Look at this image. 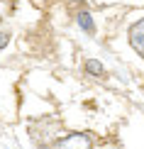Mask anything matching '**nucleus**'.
Instances as JSON below:
<instances>
[{
  "mask_svg": "<svg viewBox=\"0 0 144 149\" xmlns=\"http://www.w3.org/2000/svg\"><path fill=\"white\" fill-rule=\"evenodd\" d=\"M61 134H64V127H61V122L56 120V117H51V115H42L29 125V137L34 139V144L39 149H49Z\"/></svg>",
  "mask_w": 144,
  "mask_h": 149,
  "instance_id": "nucleus-1",
  "label": "nucleus"
},
{
  "mask_svg": "<svg viewBox=\"0 0 144 149\" xmlns=\"http://www.w3.org/2000/svg\"><path fill=\"white\" fill-rule=\"evenodd\" d=\"M49 149H95V142L88 132H64Z\"/></svg>",
  "mask_w": 144,
  "mask_h": 149,
  "instance_id": "nucleus-2",
  "label": "nucleus"
},
{
  "mask_svg": "<svg viewBox=\"0 0 144 149\" xmlns=\"http://www.w3.org/2000/svg\"><path fill=\"white\" fill-rule=\"evenodd\" d=\"M129 44H132V49L144 59V17L132 22V27H129Z\"/></svg>",
  "mask_w": 144,
  "mask_h": 149,
  "instance_id": "nucleus-3",
  "label": "nucleus"
},
{
  "mask_svg": "<svg viewBox=\"0 0 144 149\" xmlns=\"http://www.w3.org/2000/svg\"><path fill=\"white\" fill-rule=\"evenodd\" d=\"M76 24H78L81 32H86L88 37L95 34V20H93V15H90L88 10H78L76 12Z\"/></svg>",
  "mask_w": 144,
  "mask_h": 149,
  "instance_id": "nucleus-4",
  "label": "nucleus"
},
{
  "mask_svg": "<svg viewBox=\"0 0 144 149\" xmlns=\"http://www.w3.org/2000/svg\"><path fill=\"white\" fill-rule=\"evenodd\" d=\"M83 71H86V76H90V78H105V66L100 64L98 59H86V64H83Z\"/></svg>",
  "mask_w": 144,
  "mask_h": 149,
  "instance_id": "nucleus-5",
  "label": "nucleus"
},
{
  "mask_svg": "<svg viewBox=\"0 0 144 149\" xmlns=\"http://www.w3.org/2000/svg\"><path fill=\"white\" fill-rule=\"evenodd\" d=\"M10 37H12L10 32H0V52H3V49L10 44Z\"/></svg>",
  "mask_w": 144,
  "mask_h": 149,
  "instance_id": "nucleus-6",
  "label": "nucleus"
},
{
  "mask_svg": "<svg viewBox=\"0 0 144 149\" xmlns=\"http://www.w3.org/2000/svg\"><path fill=\"white\" fill-rule=\"evenodd\" d=\"M0 130H3V125H0Z\"/></svg>",
  "mask_w": 144,
  "mask_h": 149,
  "instance_id": "nucleus-7",
  "label": "nucleus"
}]
</instances>
